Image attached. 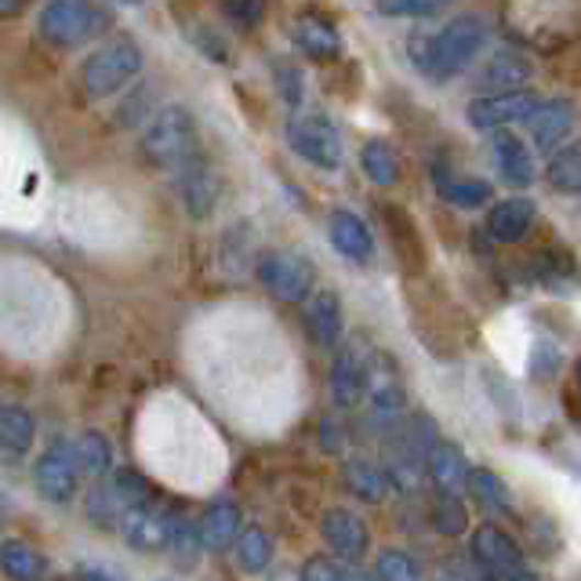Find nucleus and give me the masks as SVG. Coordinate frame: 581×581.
I'll list each match as a JSON object with an SVG mask.
<instances>
[{"mask_svg":"<svg viewBox=\"0 0 581 581\" xmlns=\"http://www.w3.org/2000/svg\"><path fill=\"white\" fill-rule=\"evenodd\" d=\"M483 44H488V22L477 15H455L436 33H411L407 55L418 74L450 80L483 52Z\"/></svg>","mask_w":581,"mask_h":581,"instance_id":"nucleus-1","label":"nucleus"},{"mask_svg":"<svg viewBox=\"0 0 581 581\" xmlns=\"http://www.w3.org/2000/svg\"><path fill=\"white\" fill-rule=\"evenodd\" d=\"M142 153H146V160H153L157 168H168L171 175H182L186 168L204 160L193 113L186 105H164L142 132Z\"/></svg>","mask_w":581,"mask_h":581,"instance_id":"nucleus-2","label":"nucleus"},{"mask_svg":"<svg viewBox=\"0 0 581 581\" xmlns=\"http://www.w3.org/2000/svg\"><path fill=\"white\" fill-rule=\"evenodd\" d=\"M110 26V15L94 0H47L41 11V33L58 47H77Z\"/></svg>","mask_w":581,"mask_h":581,"instance_id":"nucleus-3","label":"nucleus"},{"mask_svg":"<svg viewBox=\"0 0 581 581\" xmlns=\"http://www.w3.org/2000/svg\"><path fill=\"white\" fill-rule=\"evenodd\" d=\"M142 69V47L132 37L102 44L85 63V88L91 99H110Z\"/></svg>","mask_w":581,"mask_h":581,"instance_id":"nucleus-4","label":"nucleus"},{"mask_svg":"<svg viewBox=\"0 0 581 581\" xmlns=\"http://www.w3.org/2000/svg\"><path fill=\"white\" fill-rule=\"evenodd\" d=\"M288 142L305 164H313V168H320V171H338L342 160H346L342 135L327 116H316V113L291 116L288 121Z\"/></svg>","mask_w":581,"mask_h":581,"instance_id":"nucleus-5","label":"nucleus"},{"mask_svg":"<svg viewBox=\"0 0 581 581\" xmlns=\"http://www.w3.org/2000/svg\"><path fill=\"white\" fill-rule=\"evenodd\" d=\"M541 94L519 88V91H498V94H480L466 105V121L477 132H502V127L527 124V116L538 110Z\"/></svg>","mask_w":581,"mask_h":581,"instance_id":"nucleus-6","label":"nucleus"},{"mask_svg":"<svg viewBox=\"0 0 581 581\" xmlns=\"http://www.w3.org/2000/svg\"><path fill=\"white\" fill-rule=\"evenodd\" d=\"M258 280L280 302H305L313 291V266L294 252H266L258 258Z\"/></svg>","mask_w":581,"mask_h":581,"instance_id":"nucleus-7","label":"nucleus"},{"mask_svg":"<svg viewBox=\"0 0 581 581\" xmlns=\"http://www.w3.org/2000/svg\"><path fill=\"white\" fill-rule=\"evenodd\" d=\"M77 480H80L77 450L66 444H52L37 458V466H33V483L55 505H63L77 494Z\"/></svg>","mask_w":581,"mask_h":581,"instance_id":"nucleus-8","label":"nucleus"},{"mask_svg":"<svg viewBox=\"0 0 581 581\" xmlns=\"http://www.w3.org/2000/svg\"><path fill=\"white\" fill-rule=\"evenodd\" d=\"M527 132L530 142H535L538 153H552L563 146L567 138H571V127H574V102L567 99H541L538 110L527 116Z\"/></svg>","mask_w":581,"mask_h":581,"instance_id":"nucleus-9","label":"nucleus"},{"mask_svg":"<svg viewBox=\"0 0 581 581\" xmlns=\"http://www.w3.org/2000/svg\"><path fill=\"white\" fill-rule=\"evenodd\" d=\"M472 556H477V563L488 574H524L527 571L519 545L494 524L477 527V535H472Z\"/></svg>","mask_w":581,"mask_h":581,"instance_id":"nucleus-10","label":"nucleus"},{"mask_svg":"<svg viewBox=\"0 0 581 581\" xmlns=\"http://www.w3.org/2000/svg\"><path fill=\"white\" fill-rule=\"evenodd\" d=\"M367 364L371 357L364 353V346H342L335 364H331V400L338 407H357L367 393Z\"/></svg>","mask_w":581,"mask_h":581,"instance_id":"nucleus-11","label":"nucleus"},{"mask_svg":"<svg viewBox=\"0 0 581 581\" xmlns=\"http://www.w3.org/2000/svg\"><path fill=\"white\" fill-rule=\"evenodd\" d=\"M320 535H324L327 549L335 552L338 560H349V563H357L367 552V541H371L367 524L357 513H349V509H331V513H324V519H320Z\"/></svg>","mask_w":581,"mask_h":581,"instance_id":"nucleus-12","label":"nucleus"},{"mask_svg":"<svg viewBox=\"0 0 581 581\" xmlns=\"http://www.w3.org/2000/svg\"><path fill=\"white\" fill-rule=\"evenodd\" d=\"M494 168L498 175L513 186V189H527L535 186L538 171H535V157H530L527 142L513 135V127H502V132H494Z\"/></svg>","mask_w":581,"mask_h":581,"instance_id":"nucleus-13","label":"nucleus"},{"mask_svg":"<svg viewBox=\"0 0 581 581\" xmlns=\"http://www.w3.org/2000/svg\"><path fill=\"white\" fill-rule=\"evenodd\" d=\"M121 530H124V541L132 545V549H138V552H160V549H168V516L153 513L149 505L124 509Z\"/></svg>","mask_w":581,"mask_h":581,"instance_id":"nucleus-14","label":"nucleus"},{"mask_svg":"<svg viewBox=\"0 0 581 581\" xmlns=\"http://www.w3.org/2000/svg\"><path fill=\"white\" fill-rule=\"evenodd\" d=\"M327 230H331V244H335V252L342 258H349V262H371L375 241H371V230H367L360 215L338 208L335 215H331Z\"/></svg>","mask_w":581,"mask_h":581,"instance_id":"nucleus-15","label":"nucleus"},{"mask_svg":"<svg viewBox=\"0 0 581 581\" xmlns=\"http://www.w3.org/2000/svg\"><path fill=\"white\" fill-rule=\"evenodd\" d=\"M530 222H535V200L527 197H509V200H498L488 215V233L491 241L498 244H516L524 241Z\"/></svg>","mask_w":581,"mask_h":581,"instance_id":"nucleus-16","label":"nucleus"},{"mask_svg":"<svg viewBox=\"0 0 581 581\" xmlns=\"http://www.w3.org/2000/svg\"><path fill=\"white\" fill-rule=\"evenodd\" d=\"M179 179V193H182V204L193 219H208L211 211L219 204V179L215 171L208 168V160L193 164V168H186L182 175H175Z\"/></svg>","mask_w":581,"mask_h":581,"instance_id":"nucleus-17","label":"nucleus"},{"mask_svg":"<svg viewBox=\"0 0 581 581\" xmlns=\"http://www.w3.org/2000/svg\"><path fill=\"white\" fill-rule=\"evenodd\" d=\"M305 324L320 349H335L342 338V299L335 291H316L305 305Z\"/></svg>","mask_w":581,"mask_h":581,"instance_id":"nucleus-18","label":"nucleus"},{"mask_svg":"<svg viewBox=\"0 0 581 581\" xmlns=\"http://www.w3.org/2000/svg\"><path fill=\"white\" fill-rule=\"evenodd\" d=\"M197 535H200V549H211V552L230 549L236 535H241V509L233 502L208 505V513L200 516V524H197Z\"/></svg>","mask_w":581,"mask_h":581,"instance_id":"nucleus-19","label":"nucleus"},{"mask_svg":"<svg viewBox=\"0 0 581 581\" xmlns=\"http://www.w3.org/2000/svg\"><path fill=\"white\" fill-rule=\"evenodd\" d=\"M429 477L440 494H461L469 488V461L455 444H436L429 450Z\"/></svg>","mask_w":581,"mask_h":581,"instance_id":"nucleus-20","label":"nucleus"},{"mask_svg":"<svg viewBox=\"0 0 581 581\" xmlns=\"http://www.w3.org/2000/svg\"><path fill=\"white\" fill-rule=\"evenodd\" d=\"M530 80V66L524 55H513V52H502L494 55L488 66H483V74L477 80L480 91L498 94V91H519Z\"/></svg>","mask_w":581,"mask_h":581,"instance_id":"nucleus-21","label":"nucleus"},{"mask_svg":"<svg viewBox=\"0 0 581 581\" xmlns=\"http://www.w3.org/2000/svg\"><path fill=\"white\" fill-rule=\"evenodd\" d=\"M33 447V414L26 407H0V461H19Z\"/></svg>","mask_w":581,"mask_h":581,"instance_id":"nucleus-22","label":"nucleus"},{"mask_svg":"<svg viewBox=\"0 0 581 581\" xmlns=\"http://www.w3.org/2000/svg\"><path fill=\"white\" fill-rule=\"evenodd\" d=\"M294 44H299L302 55L316 58V63H327V58L342 55V37L335 26H327L324 19H302L294 26Z\"/></svg>","mask_w":581,"mask_h":581,"instance_id":"nucleus-23","label":"nucleus"},{"mask_svg":"<svg viewBox=\"0 0 581 581\" xmlns=\"http://www.w3.org/2000/svg\"><path fill=\"white\" fill-rule=\"evenodd\" d=\"M545 182H549L552 193H560V197L581 193V142H574V146H560L552 153L549 168H545Z\"/></svg>","mask_w":581,"mask_h":581,"instance_id":"nucleus-24","label":"nucleus"},{"mask_svg":"<svg viewBox=\"0 0 581 581\" xmlns=\"http://www.w3.org/2000/svg\"><path fill=\"white\" fill-rule=\"evenodd\" d=\"M360 168L364 175L371 179L375 186H396L400 182V160H396V149L389 146L386 138H371V142H364V149H360Z\"/></svg>","mask_w":581,"mask_h":581,"instance_id":"nucleus-25","label":"nucleus"},{"mask_svg":"<svg viewBox=\"0 0 581 581\" xmlns=\"http://www.w3.org/2000/svg\"><path fill=\"white\" fill-rule=\"evenodd\" d=\"M436 189H440V197L447 204L466 208V211L491 204V182H483V179H450V175H444V168H436Z\"/></svg>","mask_w":581,"mask_h":581,"instance_id":"nucleus-26","label":"nucleus"},{"mask_svg":"<svg viewBox=\"0 0 581 581\" xmlns=\"http://www.w3.org/2000/svg\"><path fill=\"white\" fill-rule=\"evenodd\" d=\"M346 488L360 498V502L367 505H378L386 498L389 491V480H386V472L371 466V461H364V458H349L346 461Z\"/></svg>","mask_w":581,"mask_h":581,"instance_id":"nucleus-27","label":"nucleus"},{"mask_svg":"<svg viewBox=\"0 0 581 581\" xmlns=\"http://www.w3.org/2000/svg\"><path fill=\"white\" fill-rule=\"evenodd\" d=\"M367 396L378 411H396L403 403V386L396 371L386 360H371L367 364Z\"/></svg>","mask_w":581,"mask_h":581,"instance_id":"nucleus-28","label":"nucleus"},{"mask_svg":"<svg viewBox=\"0 0 581 581\" xmlns=\"http://www.w3.org/2000/svg\"><path fill=\"white\" fill-rule=\"evenodd\" d=\"M233 545H236V563H241L247 574H262L266 567L272 563V538L266 535L262 527L241 530Z\"/></svg>","mask_w":581,"mask_h":581,"instance_id":"nucleus-29","label":"nucleus"},{"mask_svg":"<svg viewBox=\"0 0 581 581\" xmlns=\"http://www.w3.org/2000/svg\"><path fill=\"white\" fill-rule=\"evenodd\" d=\"M0 571L11 581H37L41 578V556L30 549L26 541L4 538L0 541Z\"/></svg>","mask_w":581,"mask_h":581,"instance_id":"nucleus-30","label":"nucleus"},{"mask_svg":"<svg viewBox=\"0 0 581 581\" xmlns=\"http://www.w3.org/2000/svg\"><path fill=\"white\" fill-rule=\"evenodd\" d=\"M483 509H494V513H509L513 509V498H509V488L502 483V477L491 469H469V488H466Z\"/></svg>","mask_w":581,"mask_h":581,"instance_id":"nucleus-31","label":"nucleus"},{"mask_svg":"<svg viewBox=\"0 0 581 581\" xmlns=\"http://www.w3.org/2000/svg\"><path fill=\"white\" fill-rule=\"evenodd\" d=\"M74 450H77V466H80V472H85V477L99 480L113 466V447H110V440H105L102 433H85L74 444Z\"/></svg>","mask_w":581,"mask_h":581,"instance_id":"nucleus-32","label":"nucleus"},{"mask_svg":"<svg viewBox=\"0 0 581 581\" xmlns=\"http://www.w3.org/2000/svg\"><path fill=\"white\" fill-rule=\"evenodd\" d=\"M110 494L116 498V505L121 509H135V505H149V483L146 477H142L138 469L132 466H121V469H113V477H110Z\"/></svg>","mask_w":581,"mask_h":581,"instance_id":"nucleus-33","label":"nucleus"},{"mask_svg":"<svg viewBox=\"0 0 581 581\" xmlns=\"http://www.w3.org/2000/svg\"><path fill=\"white\" fill-rule=\"evenodd\" d=\"M433 527L440 530L444 538H458V535H466V527H469V513H466V505H461L455 494H440V502L433 505Z\"/></svg>","mask_w":581,"mask_h":581,"instance_id":"nucleus-34","label":"nucleus"},{"mask_svg":"<svg viewBox=\"0 0 581 581\" xmlns=\"http://www.w3.org/2000/svg\"><path fill=\"white\" fill-rule=\"evenodd\" d=\"M168 549L175 552V560L193 567L200 552V535L186 524L182 516H168Z\"/></svg>","mask_w":581,"mask_h":581,"instance_id":"nucleus-35","label":"nucleus"},{"mask_svg":"<svg viewBox=\"0 0 581 581\" xmlns=\"http://www.w3.org/2000/svg\"><path fill=\"white\" fill-rule=\"evenodd\" d=\"M375 578H378V581H422L418 563H414L411 556L400 552V549L378 552V560H375Z\"/></svg>","mask_w":581,"mask_h":581,"instance_id":"nucleus-36","label":"nucleus"},{"mask_svg":"<svg viewBox=\"0 0 581 581\" xmlns=\"http://www.w3.org/2000/svg\"><path fill=\"white\" fill-rule=\"evenodd\" d=\"M450 4H455V0H378V11H382L386 19H425Z\"/></svg>","mask_w":581,"mask_h":581,"instance_id":"nucleus-37","label":"nucleus"},{"mask_svg":"<svg viewBox=\"0 0 581 581\" xmlns=\"http://www.w3.org/2000/svg\"><path fill=\"white\" fill-rule=\"evenodd\" d=\"M349 574L353 571H346V567L338 560H331V556H310L299 571L302 581H349Z\"/></svg>","mask_w":581,"mask_h":581,"instance_id":"nucleus-38","label":"nucleus"},{"mask_svg":"<svg viewBox=\"0 0 581 581\" xmlns=\"http://www.w3.org/2000/svg\"><path fill=\"white\" fill-rule=\"evenodd\" d=\"M277 88H280L283 102H288V105H299L302 102V74L294 66H288V63L277 66Z\"/></svg>","mask_w":581,"mask_h":581,"instance_id":"nucleus-39","label":"nucleus"},{"mask_svg":"<svg viewBox=\"0 0 581 581\" xmlns=\"http://www.w3.org/2000/svg\"><path fill=\"white\" fill-rule=\"evenodd\" d=\"M80 581H113V578L99 571V567H80Z\"/></svg>","mask_w":581,"mask_h":581,"instance_id":"nucleus-40","label":"nucleus"},{"mask_svg":"<svg viewBox=\"0 0 581 581\" xmlns=\"http://www.w3.org/2000/svg\"><path fill=\"white\" fill-rule=\"evenodd\" d=\"M483 581H538V578L524 571V574H488Z\"/></svg>","mask_w":581,"mask_h":581,"instance_id":"nucleus-41","label":"nucleus"},{"mask_svg":"<svg viewBox=\"0 0 581 581\" xmlns=\"http://www.w3.org/2000/svg\"><path fill=\"white\" fill-rule=\"evenodd\" d=\"M272 581H302L299 574H294V571H280L277 578H272Z\"/></svg>","mask_w":581,"mask_h":581,"instance_id":"nucleus-42","label":"nucleus"},{"mask_svg":"<svg viewBox=\"0 0 581 581\" xmlns=\"http://www.w3.org/2000/svg\"><path fill=\"white\" fill-rule=\"evenodd\" d=\"M19 0H0V11H15Z\"/></svg>","mask_w":581,"mask_h":581,"instance_id":"nucleus-43","label":"nucleus"},{"mask_svg":"<svg viewBox=\"0 0 581 581\" xmlns=\"http://www.w3.org/2000/svg\"><path fill=\"white\" fill-rule=\"evenodd\" d=\"M349 581H378V578H367V574H349Z\"/></svg>","mask_w":581,"mask_h":581,"instance_id":"nucleus-44","label":"nucleus"},{"mask_svg":"<svg viewBox=\"0 0 581 581\" xmlns=\"http://www.w3.org/2000/svg\"><path fill=\"white\" fill-rule=\"evenodd\" d=\"M578 389H581V360H578Z\"/></svg>","mask_w":581,"mask_h":581,"instance_id":"nucleus-45","label":"nucleus"},{"mask_svg":"<svg viewBox=\"0 0 581 581\" xmlns=\"http://www.w3.org/2000/svg\"><path fill=\"white\" fill-rule=\"evenodd\" d=\"M124 4H142V0H124Z\"/></svg>","mask_w":581,"mask_h":581,"instance_id":"nucleus-46","label":"nucleus"},{"mask_svg":"<svg viewBox=\"0 0 581 581\" xmlns=\"http://www.w3.org/2000/svg\"><path fill=\"white\" fill-rule=\"evenodd\" d=\"M578 208H581V193H578Z\"/></svg>","mask_w":581,"mask_h":581,"instance_id":"nucleus-47","label":"nucleus"}]
</instances>
